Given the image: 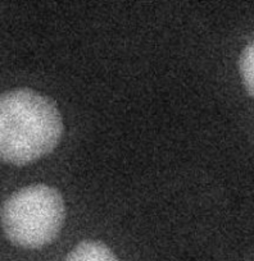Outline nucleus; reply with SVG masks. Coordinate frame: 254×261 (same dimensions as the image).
Wrapping results in <instances>:
<instances>
[{"label":"nucleus","mask_w":254,"mask_h":261,"mask_svg":"<svg viewBox=\"0 0 254 261\" xmlns=\"http://www.w3.org/2000/svg\"><path fill=\"white\" fill-rule=\"evenodd\" d=\"M63 122L52 99L30 89L0 95V160L25 165L59 144Z\"/></svg>","instance_id":"obj_1"},{"label":"nucleus","mask_w":254,"mask_h":261,"mask_svg":"<svg viewBox=\"0 0 254 261\" xmlns=\"http://www.w3.org/2000/svg\"><path fill=\"white\" fill-rule=\"evenodd\" d=\"M0 218L4 233L12 243L24 248H40L59 234L66 206L54 187L32 185L9 196Z\"/></svg>","instance_id":"obj_2"},{"label":"nucleus","mask_w":254,"mask_h":261,"mask_svg":"<svg viewBox=\"0 0 254 261\" xmlns=\"http://www.w3.org/2000/svg\"><path fill=\"white\" fill-rule=\"evenodd\" d=\"M66 261H120L112 250L99 241H84L67 255Z\"/></svg>","instance_id":"obj_3"},{"label":"nucleus","mask_w":254,"mask_h":261,"mask_svg":"<svg viewBox=\"0 0 254 261\" xmlns=\"http://www.w3.org/2000/svg\"><path fill=\"white\" fill-rule=\"evenodd\" d=\"M239 72L244 87L254 97V40L243 49L239 59Z\"/></svg>","instance_id":"obj_4"}]
</instances>
